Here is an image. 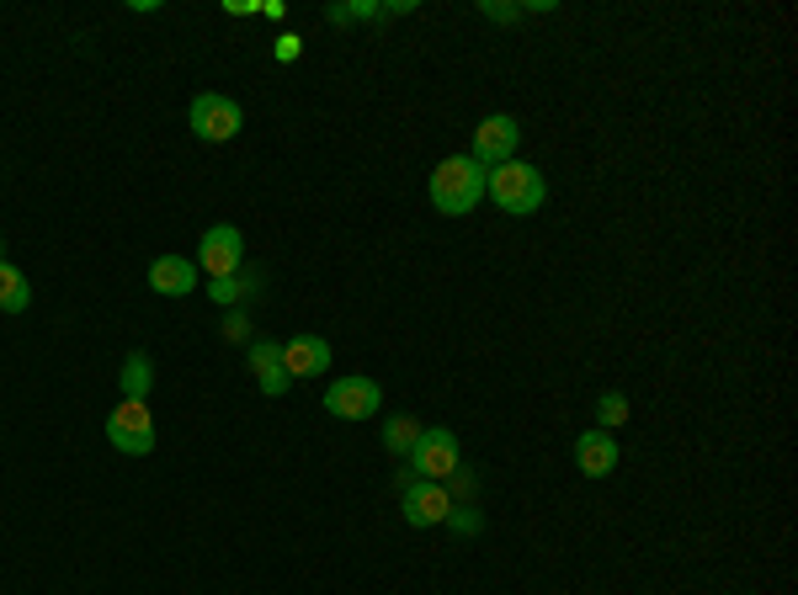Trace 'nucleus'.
I'll return each mask as SVG.
<instances>
[{
	"label": "nucleus",
	"mask_w": 798,
	"mask_h": 595,
	"mask_svg": "<svg viewBox=\"0 0 798 595\" xmlns=\"http://www.w3.org/2000/svg\"><path fill=\"white\" fill-rule=\"evenodd\" d=\"M427 197L436 213H447V218H463V213L479 208V197H485V165L479 160H468V154H447L427 181Z\"/></svg>",
	"instance_id": "nucleus-1"
},
{
	"label": "nucleus",
	"mask_w": 798,
	"mask_h": 595,
	"mask_svg": "<svg viewBox=\"0 0 798 595\" xmlns=\"http://www.w3.org/2000/svg\"><path fill=\"white\" fill-rule=\"evenodd\" d=\"M485 197H490L500 213L527 218V213H538L549 203V181H543L538 165H527V160H506V165L485 171Z\"/></svg>",
	"instance_id": "nucleus-2"
},
{
	"label": "nucleus",
	"mask_w": 798,
	"mask_h": 595,
	"mask_svg": "<svg viewBox=\"0 0 798 595\" xmlns=\"http://www.w3.org/2000/svg\"><path fill=\"white\" fill-rule=\"evenodd\" d=\"M410 468H416V478H431V484L453 478L463 468L459 436H453L447 425H421V436H416V446H410Z\"/></svg>",
	"instance_id": "nucleus-3"
},
{
	"label": "nucleus",
	"mask_w": 798,
	"mask_h": 595,
	"mask_svg": "<svg viewBox=\"0 0 798 595\" xmlns=\"http://www.w3.org/2000/svg\"><path fill=\"white\" fill-rule=\"evenodd\" d=\"M192 133L203 139V144H229L240 128H246V112H240V101L235 96H218V90H203V96H192Z\"/></svg>",
	"instance_id": "nucleus-4"
},
{
	"label": "nucleus",
	"mask_w": 798,
	"mask_h": 595,
	"mask_svg": "<svg viewBox=\"0 0 798 595\" xmlns=\"http://www.w3.org/2000/svg\"><path fill=\"white\" fill-rule=\"evenodd\" d=\"M197 267L208 271V282L246 271V235H240L235 224H214L208 235L197 239Z\"/></svg>",
	"instance_id": "nucleus-5"
},
{
	"label": "nucleus",
	"mask_w": 798,
	"mask_h": 595,
	"mask_svg": "<svg viewBox=\"0 0 798 595\" xmlns=\"http://www.w3.org/2000/svg\"><path fill=\"white\" fill-rule=\"evenodd\" d=\"M107 442L128 452V457H144L154 452V415L150 404H139V399H123L112 415H107Z\"/></svg>",
	"instance_id": "nucleus-6"
},
{
	"label": "nucleus",
	"mask_w": 798,
	"mask_h": 595,
	"mask_svg": "<svg viewBox=\"0 0 798 595\" xmlns=\"http://www.w3.org/2000/svg\"><path fill=\"white\" fill-rule=\"evenodd\" d=\"M517 144H522V122L511 118V112H495L474 128V154L468 160H479L485 171L495 165H506V160H517Z\"/></svg>",
	"instance_id": "nucleus-7"
},
{
	"label": "nucleus",
	"mask_w": 798,
	"mask_h": 595,
	"mask_svg": "<svg viewBox=\"0 0 798 595\" xmlns=\"http://www.w3.org/2000/svg\"><path fill=\"white\" fill-rule=\"evenodd\" d=\"M325 410L341 420H373L384 410V393L373 378H341V383L325 388Z\"/></svg>",
	"instance_id": "nucleus-8"
},
{
	"label": "nucleus",
	"mask_w": 798,
	"mask_h": 595,
	"mask_svg": "<svg viewBox=\"0 0 798 595\" xmlns=\"http://www.w3.org/2000/svg\"><path fill=\"white\" fill-rule=\"evenodd\" d=\"M447 510H453V495L442 484H431V478H410L405 484V521L410 527H442Z\"/></svg>",
	"instance_id": "nucleus-9"
},
{
	"label": "nucleus",
	"mask_w": 798,
	"mask_h": 595,
	"mask_svg": "<svg viewBox=\"0 0 798 595\" xmlns=\"http://www.w3.org/2000/svg\"><path fill=\"white\" fill-rule=\"evenodd\" d=\"M282 367H288V378H320L331 367V340H320V335L282 340Z\"/></svg>",
	"instance_id": "nucleus-10"
},
{
	"label": "nucleus",
	"mask_w": 798,
	"mask_h": 595,
	"mask_svg": "<svg viewBox=\"0 0 798 595\" xmlns=\"http://www.w3.org/2000/svg\"><path fill=\"white\" fill-rule=\"evenodd\" d=\"M575 468L585 478H607L617 468V442L607 431H585L581 442H575Z\"/></svg>",
	"instance_id": "nucleus-11"
},
{
	"label": "nucleus",
	"mask_w": 798,
	"mask_h": 595,
	"mask_svg": "<svg viewBox=\"0 0 798 595\" xmlns=\"http://www.w3.org/2000/svg\"><path fill=\"white\" fill-rule=\"evenodd\" d=\"M150 288L154 293H165V298H186L192 288H197V267H192L186 256H154Z\"/></svg>",
	"instance_id": "nucleus-12"
},
{
	"label": "nucleus",
	"mask_w": 798,
	"mask_h": 595,
	"mask_svg": "<svg viewBox=\"0 0 798 595\" xmlns=\"http://www.w3.org/2000/svg\"><path fill=\"white\" fill-rule=\"evenodd\" d=\"M250 372H256V383H261V393H288V383H293V378H288V367H282V346H277V340H256V346H250Z\"/></svg>",
	"instance_id": "nucleus-13"
},
{
	"label": "nucleus",
	"mask_w": 798,
	"mask_h": 595,
	"mask_svg": "<svg viewBox=\"0 0 798 595\" xmlns=\"http://www.w3.org/2000/svg\"><path fill=\"white\" fill-rule=\"evenodd\" d=\"M150 388H154V361H150V351H128V361H123V399H150Z\"/></svg>",
	"instance_id": "nucleus-14"
},
{
	"label": "nucleus",
	"mask_w": 798,
	"mask_h": 595,
	"mask_svg": "<svg viewBox=\"0 0 798 595\" xmlns=\"http://www.w3.org/2000/svg\"><path fill=\"white\" fill-rule=\"evenodd\" d=\"M32 303V282L11 261H0V314H22Z\"/></svg>",
	"instance_id": "nucleus-15"
},
{
	"label": "nucleus",
	"mask_w": 798,
	"mask_h": 595,
	"mask_svg": "<svg viewBox=\"0 0 798 595\" xmlns=\"http://www.w3.org/2000/svg\"><path fill=\"white\" fill-rule=\"evenodd\" d=\"M256 288H261V277H250V271H235V277H218V282H208V298L214 303H240V298H256Z\"/></svg>",
	"instance_id": "nucleus-16"
},
{
	"label": "nucleus",
	"mask_w": 798,
	"mask_h": 595,
	"mask_svg": "<svg viewBox=\"0 0 798 595\" xmlns=\"http://www.w3.org/2000/svg\"><path fill=\"white\" fill-rule=\"evenodd\" d=\"M416 436H421V420H410V415H389V420H384V446H389V452H405V457H410Z\"/></svg>",
	"instance_id": "nucleus-17"
},
{
	"label": "nucleus",
	"mask_w": 798,
	"mask_h": 595,
	"mask_svg": "<svg viewBox=\"0 0 798 595\" xmlns=\"http://www.w3.org/2000/svg\"><path fill=\"white\" fill-rule=\"evenodd\" d=\"M628 420V399L617 393V388H607L602 399H596V431H607V425H623Z\"/></svg>",
	"instance_id": "nucleus-18"
},
{
	"label": "nucleus",
	"mask_w": 798,
	"mask_h": 595,
	"mask_svg": "<svg viewBox=\"0 0 798 595\" xmlns=\"http://www.w3.org/2000/svg\"><path fill=\"white\" fill-rule=\"evenodd\" d=\"M447 527H453L459 537H468V532H479V516H474L468 506H453L447 510Z\"/></svg>",
	"instance_id": "nucleus-19"
},
{
	"label": "nucleus",
	"mask_w": 798,
	"mask_h": 595,
	"mask_svg": "<svg viewBox=\"0 0 798 595\" xmlns=\"http://www.w3.org/2000/svg\"><path fill=\"white\" fill-rule=\"evenodd\" d=\"M479 11H485L490 22H517V17H522V6H500V0H479Z\"/></svg>",
	"instance_id": "nucleus-20"
},
{
	"label": "nucleus",
	"mask_w": 798,
	"mask_h": 595,
	"mask_svg": "<svg viewBox=\"0 0 798 595\" xmlns=\"http://www.w3.org/2000/svg\"><path fill=\"white\" fill-rule=\"evenodd\" d=\"M224 335H229V340H246V335H250V325H246V320H240V314H229V325H224Z\"/></svg>",
	"instance_id": "nucleus-21"
},
{
	"label": "nucleus",
	"mask_w": 798,
	"mask_h": 595,
	"mask_svg": "<svg viewBox=\"0 0 798 595\" xmlns=\"http://www.w3.org/2000/svg\"><path fill=\"white\" fill-rule=\"evenodd\" d=\"M299 54V37H277V60H293Z\"/></svg>",
	"instance_id": "nucleus-22"
},
{
	"label": "nucleus",
	"mask_w": 798,
	"mask_h": 595,
	"mask_svg": "<svg viewBox=\"0 0 798 595\" xmlns=\"http://www.w3.org/2000/svg\"><path fill=\"white\" fill-rule=\"evenodd\" d=\"M0 261H6V245H0Z\"/></svg>",
	"instance_id": "nucleus-23"
}]
</instances>
